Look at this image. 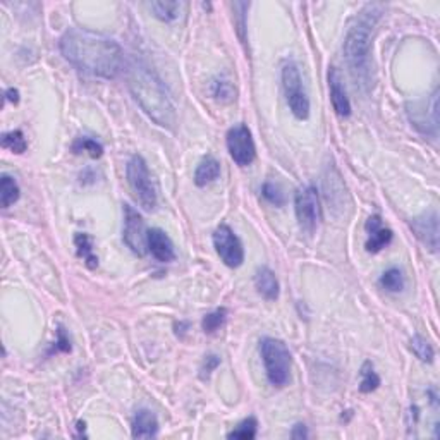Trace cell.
Returning a JSON list of instances; mask_svg holds the SVG:
<instances>
[{
    "mask_svg": "<svg viewBox=\"0 0 440 440\" xmlns=\"http://www.w3.org/2000/svg\"><path fill=\"white\" fill-rule=\"evenodd\" d=\"M59 47L64 59L81 73L116 79L124 71L126 60L123 47L100 33L85 28H71L60 38Z\"/></svg>",
    "mask_w": 440,
    "mask_h": 440,
    "instance_id": "obj_1",
    "label": "cell"
},
{
    "mask_svg": "<svg viewBox=\"0 0 440 440\" xmlns=\"http://www.w3.org/2000/svg\"><path fill=\"white\" fill-rule=\"evenodd\" d=\"M128 86L135 100L138 102L143 112L153 121L157 126L174 129L176 126V109H174L170 95L165 85L150 67L142 62H131L128 67Z\"/></svg>",
    "mask_w": 440,
    "mask_h": 440,
    "instance_id": "obj_2",
    "label": "cell"
},
{
    "mask_svg": "<svg viewBox=\"0 0 440 440\" xmlns=\"http://www.w3.org/2000/svg\"><path fill=\"white\" fill-rule=\"evenodd\" d=\"M380 14V6L370 4L359 13L355 25L349 28L346 40H344V57H346L352 74L363 76L368 71L371 33H373V28Z\"/></svg>",
    "mask_w": 440,
    "mask_h": 440,
    "instance_id": "obj_3",
    "label": "cell"
},
{
    "mask_svg": "<svg viewBox=\"0 0 440 440\" xmlns=\"http://www.w3.org/2000/svg\"><path fill=\"white\" fill-rule=\"evenodd\" d=\"M260 355L268 382L274 387L286 385L289 382L291 363H293L286 343L274 337H265L260 341Z\"/></svg>",
    "mask_w": 440,
    "mask_h": 440,
    "instance_id": "obj_4",
    "label": "cell"
},
{
    "mask_svg": "<svg viewBox=\"0 0 440 440\" xmlns=\"http://www.w3.org/2000/svg\"><path fill=\"white\" fill-rule=\"evenodd\" d=\"M126 176L129 188H131L132 195H135L139 207L146 212L155 210L158 203L157 183H155L153 176H151L150 169H148L145 158L142 155H132L129 158Z\"/></svg>",
    "mask_w": 440,
    "mask_h": 440,
    "instance_id": "obj_5",
    "label": "cell"
},
{
    "mask_svg": "<svg viewBox=\"0 0 440 440\" xmlns=\"http://www.w3.org/2000/svg\"><path fill=\"white\" fill-rule=\"evenodd\" d=\"M282 88L286 93L287 105L296 119L305 121L310 117V98L303 86L301 74L294 62H287L282 67Z\"/></svg>",
    "mask_w": 440,
    "mask_h": 440,
    "instance_id": "obj_6",
    "label": "cell"
},
{
    "mask_svg": "<svg viewBox=\"0 0 440 440\" xmlns=\"http://www.w3.org/2000/svg\"><path fill=\"white\" fill-rule=\"evenodd\" d=\"M294 212L303 233L313 234L322 220V207L318 191L313 186H303L296 191Z\"/></svg>",
    "mask_w": 440,
    "mask_h": 440,
    "instance_id": "obj_7",
    "label": "cell"
},
{
    "mask_svg": "<svg viewBox=\"0 0 440 440\" xmlns=\"http://www.w3.org/2000/svg\"><path fill=\"white\" fill-rule=\"evenodd\" d=\"M227 150H229L231 158L239 167H248L253 164L256 157V146L248 126L236 124L227 131Z\"/></svg>",
    "mask_w": 440,
    "mask_h": 440,
    "instance_id": "obj_8",
    "label": "cell"
},
{
    "mask_svg": "<svg viewBox=\"0 0 440 440\" xmlns=\"http://www.w3.org/2000/svg\"><path fill=\"white\" fill-rule=\"evenodd\" d=\"M214 246L215 252L220 256V260L231 268L241 267L242 261H245V248H242V242L234 231L229 226L222 224L215 229L214 233Z\"/></svg>",
    "mask_w": 440,
    "mask_h": 440,
    "instance_id": "obj_9",
    "label": "cell"
},
{
    "mask_svg": "<svg viewBox=\"0 0 440 440\" xmlns=\"http://www.w3.org/2000/svg\"><path fill=\"white\" fill-rule=\"evenodd\" d=\"M124 229H123V239L135 255L145 256L148 246H146V236L148 231L145 227V220H143L139 212L132 208L131 205H124Z\"/></svg>",
    "mask_w": 440,
    "mask_h": 440,
    "instance_id": "obj_10",
    "label": "cell"
},
{
    "mask_svg": "<svg viewBox=\"0 0 440 440\" xmlns=\"http://www.w3.org/2000/svg\"><path fill=\"white\" fill-rule=\"evenodd\" d=\"M415 236L427 246L430 252H437L439 249V215L437 212H425V214L418 215V217L411 219L409 222Z\"/></svg>",
    "mask_w": 440,
    "mask_h": 440,
    "instance_id": "obj_11",
    "label": "cell"
},
{
    "mask_svg": "<svg viewBox=\"0 0 440 440\" xmlns=\"http://www.w3.org/2000/svg\"><path fill=\"white\" fill-rule=\"evenodd\" d=\"M365 227L368 233L365 248L368 253H380L385 246L390 245L394 233L389 227H384L380 215H371V217L366 220Z\"/></svg>",
    "mask_w": 440,
    "mask_h": 440,
    "instance_id": "obj_12",
    "label": "cell"
},
{
    "mask_svg": "<svg viewBox=\"0 0 440 440\" xmlns=\"http://www.w3.org/2000/svg\"><path fill=\"white\" fill-rule=\"evenodd\" d=\"M146 246L148 252L157 261L162 263H169V261L176 260V249H174V242L162 229H150L146 236Z\"/></svg>",
    "mask_w": 440,
    "mask_h": 440,
    "instance_id": "obj_13",
    "label": "cell"
},
{
    "mask_svg": "<svg viewBox=\"0 0 440 440\" xmlns=\"http://www.w3.org/2000/svg\"><path fill=\"white\" fill-rule=\"evenodd\" d=\"M329 90H330V102L336 110L337 116L349 117L351 116V102H349L346 88L343 85V78L336 67H330L329 71Z\"/></svg>",
    "mask_w": 440,
    "mask_h": 440,
    "instance_id": "obj_14",
    "label": "cell"
},
{
    "mask_svg": "<svg viewBox=\"0 0 440 440\" xmlns=\"http://www.w3.org/2000/svg\"><path fill=\"white\" fill-rule=\"evenodd\" d=\"M158 435V420L150 409H139L132 418V437L153 439Z\"/></svg>",
    "mask_w": 440,
    "mask_h": 440,
    "instance_id": "obj_15",
    "label": "cell"
},
{
    "mask_svg": "<svg viewBox=\"0 0 440 440\" xmlns=\"http://www.w3.org/2000/svg\"><path fill=\"white\" fill-rule=\"evenodd\" d=\"M255 287L258 291V294L263 296L267 301H275L279 298L280 293V286L279 280L274 272L268 267H260L255 274Z\"/></svg>",
    "mask_w": 440,
    "mask_h": 440,
    "instance_id": "obj_16",
    "label": "cell"
},
{
    "mask_svg": "<svg viewBox=\"0 0 440 440\" xmlns=\"http://www.w3.org/2000/svg\"><path fill=\"white\" fill-rule=\"evenodd\" d=\"M220 176V162L212 155H207L195 170V184L198 188L212 184Z\"/></svg>",
    "mask_w": 440,
    "mask_h": 440,
    "instance_id": "obj_17",
    "label": "cell"
},
{
    "mask_svg": "<svg viewBox=\"0 0 440 440\" xmlns=\"http://www.w3.org/2000/svg\"><path fill=\"white\" fill-rule=\"evenodd\" d=\"M74 246H76V252H78V256L85 261L86 267H88L90 270H95V268L98 267V256L95 255L92 236H88V234H85V233L76 234Z\"/></svg>",
    "mask_w": 440,
    "mask_h": 440,
    "instance_id": "obj_18",
    "label": "cell"
},
{
    "mask_svg": "<svg viewBox=\"0 0 440 440\" xmlns=\"http://www.w3.org/2000/svg\"><path fill=\"white\" fill-rule=\"evenodd\" d=\"M150 9L153 13V16L160 19V21L172 22L181 16L183 4L176 2V0H158V2L150 4Z\"/></svg>",
    "mask_w": 440,
    "mask_h": 440,
    "instance_id": "obj_19",
    "label": "cell"
},
{
    "mask_svg": "<svg viewBox=\"0 0 440 440\" xmlns=\"http://www.w3.org/2000/svg\"><path fill=\"white\" fill-rule=\"evenodd\" d=\"M19 195H21V191H19L16 179L4 174L2 179H0V205H2V208H9L11 205L16 203Z\"/></svg>",
    "mask_w": 440,
    "mask_h": 440,
    "instance_id": "obj_20",
    "label": "cell"
},
{
    "mask_svg": "<svg viewBox=\"0 0 440 440\" xmlns=\"http://www.w3.org/2000/svg\"><path fill=\"white\" fill-rule=\"evenodd\" d=\"M359 375H362V380H359V392L370 394L378 389V385H380V377H378L377 371H375V368L370 362L363 363Z\"/></svg>",
    "mask_w": 440,
    "mask_h": 440,
    "instance_id": "obj_21",
    "label": "cell"
},
{
    "mask_svg": "<svg viewBox=\"0 0 440 440\" xmlns=\"http://www.w3.org/2000/svg\"><path fill=\"white\" fill-rule=\"evenodd\" d=\"M380 286L389 293H401L404 289V277L399 268H389L380 277Z\"/></svg>",
    "mask_w": 440,
    "mask_h": 440,
    "instance_id": "obj_22",
    "label": "cell"
},
{
    "mask_svg": "<svg viewBox=\"0 0 440 440\" xmlns=\"http://www.w3.org/2000/svg\"><path fill=\"white\" fill-rule=\"evenodd\" d=\"M73 151L74 153H88L92 158H100L104 155V146L97 139L81 136L73 143Z\"/></svg>",
    "mask_w": 440,
    "mask_h": 440,
    "instance_id": "obj_23",
    "label": "cell"
},
{
    "mask_svg": "<svg viewBox=\"0 0 440 440\" xmlns=\"http://www.w3.org/2000/svg\"><path fill=\"white\" fill-rule=\"evenodd\" d=\"M2 146L6 148V150H11L13 153L19 155L25 153V151L28 150V142H26L22 131L16 129V131H9L2 136Z\"/></svg>",
    "mask_w": 440,
    "mask_h": 440,
    "instance_id": "obj_24",
    "label": "cell"
},
{
    "mask_svg": "<svg viewBox=\"0 0 440 440\" xmlns=\"http://www.w3.org/2000/svg\"><path fill=\"white\" fill-rule=\"evenodd\" d=\"M258 430V422L255 416H249V418L242 420L241 423L234 428L233 432L227 434V439H241V440H252L256 437Z\"/></svg>",
    "mask_w": 440,
    "mask_h": 440,
    "instance_id": "obj_25",
    "label": "cell"
},
{
    "mask_svg": "<svg viewBox=\"0 0 440 440\" xmlns=\"http://www.w3.org/2000/svg\"><path fill=\"white\" fill-rule=\"evenodd\" d=\"M411 351L415 352L416 358L422 359V362H425V363L434 362V356H435L434 348H432V344L428 343V341L422 336L413 337L411 339Z\"/></svg>",
    "mask_w": 440,
    "mask_h": 440,
    "instance_id": "obj_26",
    "label": "cell"
},
{
    "mask_svg": "<svg viewBox=\"0 0 440 440\" xmlns=\"http://www.w3.org/2000/svg\"><path fill=\"white\" fill-rule=\"evenodd\" d=\"M227 320V310L226 308H219L215 312L205 315L203 322H202V327L205 330V334H215L217 330L226 324Z\"/></svg>",
    "mask_w": 440,
    "mask_h": 440,
    "instance_id": "obj_27",
    "label": "cell"
},
{
    "mask_svg": "<svg viewBox=\"0 0 440 440\" xmlns=\"http://www.w3.org/2000/svg\"><path fill=\"white\" fill-rule=\"evenodd\" d=\"M261 195L267 200L268 203L274 205V207H284L286 205V196H284L282 189H280L279 184L272 183V181H267L261 188Z\"/></svg>",
    "mask_w": 440,
    "mask_h": 440,
    "instance_id": "obj_28",
    "label": "cell"
},
{
    "mask_svg": "<svg viewBox=\"0 0 440 440\" xmlns=\"http://www.w3.org/2000/svg\"><path fill=\"white\" fill-rule=\"evenodd\" d=\"M214 97L220 102H231L234 100V88L231 86V83L219 81L214 85Z\"/></svg>",
    "mask_w": 440,
    "mask_h": 440,
    "instance_id": "obj_29",
    "label": "cell"
},
{
    "mask_svg": "<svg viewBox=\"0 0 440 440\" xmlns=\"http://www.w3.org/2000/svg\"><path fill=\"white\" fill-rule=\"evenodd\" d=\"M220 365V358L219 356H215V355H208V356H205V359H203V365H202V368H200V371H202V378H208L212 375V371L215 370V368H217Z\"/></svg>",
    "mask_w": 440,
    "mask_h": 440,
    "instance_id": "obj_30",
    "label": "cell"
},
{
    "mask_svg": "<svg viewBox=\"0 0 440 440\" xmlns=\"http://www.w3.org/2000/svg\"><path fill=\"white\" fill-rule=\"evenodd\" d=\"M55 344H57L55 351H60V352H69L71 351V341H69V337H67L64 327H59V330H57V343Z\"/></svg>",
    "mask_w": 440,
    "mask_h": 440,
    "instance_id": "obj_31",
    "label": "cell"
},
{
    "mask_svg": "<svg viewBox=\"0 0 440 440\" xmlns=\"http://www.w3.org/2000/svg\"><path fill=\"white\" fill-rule=\"evenodd\" d=\"M308 428H306V425L303 423H298L293 427V432H291V439L294 440H301V439H308Z\"/></svg>",
    "mask_w": 440,
    "mask_h": 440,
    "instance_id": "obj_32",
    "label": "cell"
},
{
    "mask_svg": "<svg viewBox=\"0 0 440 440\" xmlns=\"http://www.w3.org/2000/svg\"><path fill=\"white\" fill-rule=\"evenodd\" d=\"M6 98L11 102V104L16 105L18 102H19V92H18L16 88H9V90H7V92H6Z\"/></svg>",
    "mask_w": 440,
    "mask_h": 440,
    "instance_id": "obj_33",
    "label": "cell"
}]
</instances>
